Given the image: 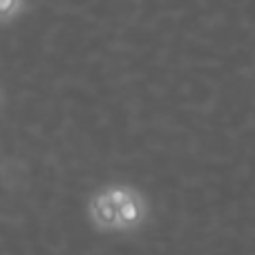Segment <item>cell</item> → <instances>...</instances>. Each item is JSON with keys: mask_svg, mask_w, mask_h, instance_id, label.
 Listing matches in <instances>:
<instances>
[{"mask_svg": "<svg viewBox=\"0 0 255 255\" xmlns=\"http://www.w3.org/2000/svg\"><path fill=\"white\" fill-rule=\"evenodd\" d=\"M16 2H18V0H2V2H0V9H2V13L11 11V9L16 7Z\"/></svg>", "mask_w": 255, "mask_h": 255, "instance_id": "obj_1", "label": "cell"}]
</instances>
